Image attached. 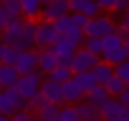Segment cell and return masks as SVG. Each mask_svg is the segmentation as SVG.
<instances>
[{
	"label": "cell",
	"instance_id": "d4e9b609",
	"mask_svg": "<svg viewBox=\"0 0 129 121\" xmlns=\"http://www.w3.org/2000/svg\"><path fill=\"white\" fill-rule=\"evenodd\" d=\"M105 89H107L109 97L113 95V99H115V97H119V95H121V93H123V91L127 89V85H125V81H121L119 77H115V75H113V77H111V79L107 81Z\"/></svg>",
	"mask_w": 129,
	"mask_h": 121
},
{
	"label": "cell",
	"instance_id": "603a6c76",
	"mask_svg": "<svg viewBox=\"0 0 129 121\" xmlns=\"http://www.w3.org/2000/svg\"><path fill=\"white\" fill-rule=\"evenodd\" d=\"M18 58H20V50H16L14 46H2V54H0V65L16 67Z\"/></svg>",
	"mask_w": 129,
	"mask_h": 121
},
{
	"label": "cell",
	"instance_id": "8fae6325",
	"mask_svg": "<svg viewBox=\"0 0 129 121\" xmlns=\"http://www.w3.org/2000/svg\"><path fill=\"white\" fill-rule=\"evenodd\" d=\"M125 105L119 101V99H109L101 109H99V115L103 121H121V113H123Z\"/></svg>",
	"mask_w": 129,
	"mask_h": 121
},
{
	"label": "cell",
	"instance_id": "836d02e7",
	"mask_svg": "<svg viewBox=\"0 0 129 121\" xmlns=\"http://www.w3.org/2000/svg\"><path fill=\"white\" fill-rule=\"evenodd\" d=\"M44 105V99H42V95L40 93H36L32 99H28V105H26V111H38L40 107Z\"/></svg>",
	"mask_w": 129,
	"mask_h": 121
},
{
	"label": "cell",
	"instance_id": "ee69618b",
	"mask_svg": "<svg viewBox=\"0 0 129 121\" xmlns=\"http://www.w3.org/2000/svg\"><path fill=\"white\" fill-rule=\"evenodd\" d=\"M93 121H103V119H101V117H97V119H93Z\"/></svg>",
	"mask_w": 129,
	"mask_h": 121
},
{
	"label": "cell",
	"instance_id": "4316f807",
	"mask_svg": "<svg viewBox=\"0 0 129 121\" xmlns=\"http://www.w3.org/2000/svg\"><path fill=\"white\" fill-rule=\"evenodd\" d=\"M62 38H67V40H69V42H73L75 46H81V44L85 42V38H87V36H85V30H83V28L71 26V28L64 32V36H62Z\"/></svg>",
	"mask_w": 129,
	"mask_h": 121
},
{
	"label": "cell",
	"instance_id": "5bb4252c",
	"mask_svg": "<svg viewBox=\"0 0 129 121\" xmlns=\"http://www.w3.org/2000/svg\"><path fill=\"white\" fill-rule=\"evenodd\" d=\"M73 81L77 83V87L81 89V93L87 97L95 87H97V81H95V77H93V73L89 71V73H79V75H73Z\"/></svg>",
	"mask_w": 129,
	"mask_h": 121
},
{
	"label": "cell",
	"instance_id": "44dd1931",
	"mask_svg": "<svg viewBox=\"0 0 129 121\" xmlns=\"http://www.w3.org/2000/svg\"><path fill=\"white\" fill-rule=\"evenodd\" d=\"M91 73H93V77H95L97 85H103V87H105V85H107V81L113 77V67L101 60V63H99V65H97Z\"/></svg>",
	"mask_w": 129,
	"mask_h": 121
},
{
	"label": "cell",
	"instance_id": "484cf974",
	"mask_svg": "<svg viewBox=\"0 0 129 121\" xmlns=\"http://www.w3.org/2000/svg\"><path fill=\"white\" fill-rule=\"evenodd\" d=\"M2 4H4V10H6L10 22L14 18H22V2L20 0H4Z\"/></svg>",
	"mask_w": 129,
	"mask_h": 121
},
{
	"label": "cell",
	"instance_id": "7dc6e473",
	"mask_svg": "<svg viewBox=\"0 0 129 121\" xmlns=\"http://www.w3.org/2000/svg\"><path fill=\"white\" fill-rule=\"evenodd\" d=\"M0 54H2V44H0Z\"/></svg>",
	"mask_w": 129,
	"mask_h": 121
},
{
	"label": "cell",
	"instance_id": "ffe728a7",
	"mask_svg": "<svg viewBox=\"0 0 129 121\" xmlns=\"http://www.w3.org/2000/svg\"><path fill=\"white\" fill-rule=\"evenodd\" d=\"M101 60L107 63V65H111V67H117V65H121V63L127 60V50H125V46H121V48L103 52V54H101Z\"/></svg>",
	"mask_w": 129,
	"mask_h": 121
},
{
	"label": "cell",
	"instance_id": "7a4b0ae2",
	"mask_svg": "<svg viewBox=\"0 0 129 121\" xmlns=\"http://www.w3.org/2000/svg\"><path fill=\"white\" fill-rule=\"evenodd\" d=\"M115 32V24L109 16H95L87 22L85 26V36H91V38H105L109 34Z\"/></svg>",
	"mask_w": 129,
	"mask_h": 121
},
{
	"label": "cell",
	"instance_id": "ba28073f",
	"mask_svg": "<svg viewBox=\"0 0 129 121\" xmlns=\"http://www.w3.org/2000/svg\"><path fill=\"white\" fill-rule=\"evenodd\" d=\"M16 71H18L20 77L38 71V50L32 48V50L20 52V58H18V63H16Z\"/></svg>",
	"mask_w": 129,
	"mask_h": 121
},
{
	"label": "cell",
	"instance_id": "2e32d148",
	"mask_svg": "<svg viewBox=\"0 0 129 121\" xmlns=\"http://www.w3.org/2000/svg\"><path fill=\"white\" fill-rule=\"evenodd\" d=\"M50 50L56 54V58H71V56H75V52L79 50V46H75L73 42H69L67 38L60 36V40H58Z\"/></svg>",
	"mask_w": 129,
	"mask_h": 121
},
{
	"label": "cell",
	"instance_id": "f6af8a7d",
	"mask_svg": "<svg viewBox=\"0 0 129 121\" xmlns=\"http://www.w3.org/2000/svg\"><path fill=\"white\" fill-rule=\"evenodd\" d=\"M125 85H127V89H129V81H125Z\"/></svg>",
	"mask_w": 129,
	"mask_h": 121
},
{
	"label": "cell",
	"instance_id": "7402d4cb",
	"mask_svg": "<svg viewBox=\"0 0 129 121\" xmlns=\"http://www.w3.org/2000/svg\"><path fill=\"white\" fill-rule=\"evenodd\" d=\"M75 109H77V113H79L81 121H93V119L101 117V115H99V109H97V107H93V105H91V103H87V101H81L79 105H75Z\"/></svg>",
	"mask_w": 129,
	"mask_h": 121
},
{
	"label": "cell",
	"instance_id": "8992f818",
	"mask_svg": "<svg viewBox=\"0 0 129 121\" xmlns=\"http://www.w3.org/2000/svg\"><path fill=\"white\" fill-rule=\"evenodd\" d=\"M24 22H26L24 18H14L12 22H8L0 34V44L2 46H14L20 40V34L24 30Z\"/></svg>",
	"mask_w": 129,
	"mask_h": 121
},
{
	"label": "cell",
	"instance_id": "d6986e66",
	"mask_svg": "<svg viewBox=\"0 0 129 121\" xmlns=\"http://www.w3.org/2000/svg\"><path fill=\"white\" fill-rule=\"evenodd\" d=\"M38 121H58L60 119V107L52 105V103H44L38 111H36Z\"/></svg>",
	"mask_w": 129,
	"mask_h": 121
},
{
	"label": "cell",
	"instance_id": "ab89813d",
	"mask_svg": "<svg viewBox=\"0 0 129 121\" xmlns=\"http://www.w3.org/2000/svg\"><path fill=\"white\" fill-rule=\"evenodd\" d=\"M121 26H125V28L129 30V10L123 14V22H121Z\"/></svg>",
	"mask_w": 129,
	"mask_h": 121
},
{
	"label": "cell",
	"instance_id": "4dcf8cb0",
	"mask_svg": "<svg viewBox=\"0 0 129 121\" xmlns=\"http://www.w3.org/2000/svg\"><path fill=\"white\" fill-rule=\"evenodd\" d=\"M58 121H81V117L73 105H64V107H60V119Z\"/></svg>",
	"mask_w": 129,
	"mask_h": 121
},
{
	"label": "cell",
	"instance_id": "8d00e7d4",
	"mask_svg": "<svg viewBox=\"0 0 129 121\" xmlns=\"http://www.w3.org/2000/svg\"><path fill=\"white\" fill-rule=\"evenodd\" d=\"M111 10H129V2L127 0H111Z\"/></svg>",
	"mask_w": 129,
	"mask_h": 121
},
{
	"label": "cell",
	"instance_id": "f546056e",
	"mask_svg": "<svg viewBox=\"0 0 129 121\" xmlns=\"http://www.w3.org/2000/svg\"><path fill=\"white\" fill-rule=\"evenodd\" d=\"M14 113H16V109L12 107V103H10L8 95H6V91H0V115L12 117Z\"/></svg>",
	"mask_w": 129,
	"mask_h": 121
},
{
	"label": "cell",
	"instance_id": "74e56055",
	"mask_svg": "<svg viewBox=\"0 0 129 121\" xmlns=\"http://www.w3.org/2000/svg\"><path fill=\"white\" fill-rule=\"evenodd\" d=\"M10 22V18H8V14H6V10H4V4L0 2V34H2V30L6 28V24Z\"/></svg>",
	"mask_w": 129,
	"mask_h": 121
},
{
	"label": "cell",
	"instance_id": "4fadbf2b",
	"mask_svg": "<svg viewBox=\"0 0 129 121\" xmlns=\"http://www.w3.org/2000/svg\"><path fill=\"white\" fill-rule=\"evenodd\" d=\"M56 67H58V58H56V54L50 48L38 50V71L42 75H50Z\"/></svg>",
	"mask_w": 129,
	"mask_h": 121
},
{
	"label": "cell",
	"instance_id": "5b68a950",
	"mask_svg": "<svg viewBox=\"0 0 129 121\" xmlns=\"http://www.w3.org/2000/svg\"><path fill=\"white\" fill-rule=\"evenodd\" d=\"M101 63V56H95L91 52H87L85 48H79L73 56V75H79V73H89L93 71L97 65Z\"/></svg>",
	"mask_w": 129,
	"mask_h": 121
},
{
	"label": "cell",
	"instance_id": "3957f363",
	"mask_svg": "<svg viewBox=\"0 0 129 121\" xmlns=\"http://www.w3.org/2000/svg\"><path fill=\"white\" fill-rule=\"evenodd\" d=\"M42 81H44L42 73H40V71H34V73H30V75H24V77L18 79V83H16V91L28 101V99H32V97L40 91Z\"/></svg>",
	"mask_w": 129,
	"mask_h": 121
},
{
	"label": "cell",
	"instance_id": "7bdbcfd3",
	"mask_svg": "<svg viewBox=\"0 0 129 121\" xmlns=\"http://www.w3.org/2000/svg\"><path fill=\"white\" fill-rule=\"evenodd\" d=\"M0 121H12V117H6V115H0Z\"/></svg>",
	"mask_w": 129,
	"mask_h": 121
},
{
	"label": "cell",
	"instance_id": "d6a6232c",
	"mask_svg": "<svg viewBox=\"0 0 129 121\" xmlns=\"http://www.w3.org/2000/svg\"><path fill=\"white\" fill-rule=\"evenodd\" d=\"M113 75H115V77H119L121 81H129V58H127L125 63H121V65L113 67Z\"/></svg>",
	"mask_w": 129,
	"mask_h": 121
},
{
	"label": "cell",
	"instance_id": "e0dca14e",
	"mask_svg": "<svg viewBox=\"0 0 129 121\" xmlns=\"http://www.w3.org/2000/svg\"><path fill=\"white\" fill-rule=\"evenodd\" d=\"M85 99H87V103H91L93 107L101 109V107H103V105H105L111 97H109V93H107V89H105L103 85H97V87H95V89H93V91H91Z\"/></svg>",
	"mask_w": 129,
	"mask_h": 121
},
{
	"label": "cell",
	"instance_id": "9a60e30c",
	"mask_svg": "<svg viewBox=\"0 0 129 121\" xmlns=\"http://www.w3.org/2000/svg\"><path fill=\"white\" fill-rule=\"evenodd\" d=\"M20 75L16 71V67H8V65H0V83L4 89H10V87H16Z\"/></svg>",
	"mask_w": 129,
	"mask_h": 121
},
{
	"label": "cell",
	"instance_id": "277c9868",
	"mask_svg": "<svg viewBox=\"0 0 129 121\" xmlns=\"http://www.w3.org/2000/svg\"><path fill=\"white\" fill-rule=\"evenodd\" d=\"M71 12L69 2L64 0H50V2H42V12H40V20L44 22H56L58 18L67 16Z\"/></svg>",
	"mask_w": 129,
	"mask_h": 121
},
{
	"label": "cell",
	"instance_id": "60d3db41",
	"mask_svg": "<svg viewBox=\"0 0 129 121\" xmlns=\"http://www.w3.org/2000/svg\"><path fill=\"white\" fill-rule=\"evenodd\" d=\"M121 121H129V107L123 109V113H121Z\"/></svg>",
	"mask_w": 129,
	"mask_h": 121
},
{
	"label": "cell",
	"instance_id": "e575fe53",
	"mask_svg": "<svg viewBox=\"0 0 129 121\" xmlns=\"http://www.w3.org/2000/svg\"><path fill=\"white\" fill-rule=\"evenodd\" d=\"M12 121H38L36 113H30V111H18L12 115Z\"/></svg>",
	"mask_w": 129,
	"mask_h": 121
},
{
	"label": "cell",
	"instance_id": "9c48e42d",
	"mask_svg": "<svg viewBox=\"0 0 129 121\" xmlns=\"http://www.w3.org/2000/svg\"><path fill=\"white\" fill-rule=\"evenodd\" d=\"M69 8H71V14H83L89 20L99 16V12H101L99 4L93 0H73V2H69Z\"/></svg>",
	"mask_w": 129,
	"mask_h": 121
},
{
	"label": "cell",
	"instance_id": "6da1fadb",
	"mask_svg": "<svg viewBox=\"0 0 129 121\" xmlns=\"http://www.w3.org/2000/svg\"><path fill=\"white\" fill-rule=\"evenodd\" d=\"M58 40H60V34L54 30V24L38 20V24H36V46L34 48L36 50H46V48H52Z\"/></svg>",
	"mask_w": 129,
	"mask_h": 121
},
{
	"label": "cell",
	"instance_id": "b9f144b4",
	"mask_svg": "<svg viewBox=\"0 0 129 121\" xmlns=\"http://www.w3.org/2000/svg\"><path fill=\"white\" fill-rule=\"evenodd\" d=\"M125 50H127V58H129V36L125 38Z\"/></svg>",
	"mask_w": 129,
	"mask_h": 121
},
{
	"label": "cell",
	"instance_id": "7c38bea8",
	"mask_svg": "<svg viewBox=\"0 0 129 121\" xmlns=\"http://www.w3.org/2000/svg\"><path fill=\"white\" fill-rule=\"evenodd\" d=\"M60 91H62V103L64 105H79L83 99H85V95L81 93V89L77 87V83L71 79V81H67L64 85H60Z\"/></svg>",
	"mask_w": 129,
	"mask_h": 121
},
{
	"label": "cell",
	"instance_id": "1f68e13d",
	"mask_svg": "<svg viewBox=\"0 0 129 121\" xmlns=\"http://www.w3.org/2000/svg\"><path fill=\"white\" fill-rule=\"evenodd\" d=\"M54 24V30L60 34V36H64V32L73 26V22H71V14H67V16H62V18H58L56 22H52Z\"/></svg>",
	"mask_w": 129,
	"mask_h": 121
},
{
	"label": "cell",
	"instance_id": "30bf717a",
	"mask_svg": "<svg viewBox=\"0 0 129 121\" xmlns=\"http://www.w3.org/2000/svg\"><path fill=\"white\" fill-rule=\"evenodd\" d=\"M38 93L42 95L44 103H52V105H58V107H60V103H62V91H60V85H56V83L44 79L42 85H40V91H38Z\"/></svg>",
	"mask_w": 129,
	"mask_h": 121
},
{
	"label": "cell",
	"instance_id": "f1b7e54d",
	"mask_svg": "<svg viewBox=\"0 0 129 121\" xmlns=\"http://www.w3.org/2000/svg\"><path fill=\"white\" fill-rule=\"evenodd\" d=\"M83 48H85L87 52L95 54V56H101V54H103V42H101V38H91V36H87L85 42H83Z\"/></svg>",
	"mask_w": 129,
	"mask_h": 121
},
{
	"label": "cell",
	"instance_id": "83f0119b",
	"mask_svg": "<svg viewBox=\"0 0 129 121\" xmlns=\"http://www.w3.org/2000/svg\"><path fill=\"white\" fill-rule=\"evenodd\" d=\"M101 42H103V52H109V50H115V48L125 46V40H123L121 36H117L115 32H113V34H109V36H105Z\"/></svg>",
	"mask_w": 129,
	"mask_h": 121
},
{
	"label": "cell",
	"instance_id": "d590c367",
	"mask_svg": "<svg viewBox=\"0 0 129 121\" xmlns=\"http://www.w3.org/2000/svg\"><path fill=\"white\" fill-rule=\"evenodd\" d=\"M71 22H73V26H77V28H83V30H85V26H87L89 18H87V16H83V14H71Z\"/></svg>",
	"mask_w": 129,
	"mask_h": 121
},
{
	"label": "cell",
	"instance_id": "ac0fdd59",
	"mask_svg": "<svg viewBox=\"0 0 129 121\" xmlns=\"http://www.w3.org/2000/svg\"><path fill=\"white\" fill-rule=\"evenodd\" d=\"M40 12H42V2H38V0H22V16H24V20H34L36 22Z\"/></svg>",
	"mask_w": 129,
	"mask_h": 121
},
{
	"label": "cell",
	"instance_id": "bcb514c9",
	"mask_svg": "<svg viewBox=\"0 0 129 121\" xmlns=\"http://www.w3.org/2000/svg\"><path fill=\"white\" fill-rule=\"evenodd\" d=\"M0 91H4V87H2V83H0Z\"/></svg>",
	"mask_w": 129,
	"mask_h": 121
},
{
	"label": "cell",
	"instance_id": "cb8c5ba5",
	"mask_svg": "<svg viewBox=\"0 0 129 121\" xmlns=\"http://www.w3.org/2000/svg\"><path fill=\"white\" fill-rule=\"evenodd\" d=\"M46 79H48V81H52V83H56V85H64L67 81H71V79H73V71H71V69L56 67L50 75H46Z\"/></svg>",
	"mask_w": 129,
	"mask_h": 121
},
{
	"label": "cell",
	"instance_id": "f35d334b",
	"mask_svg": "<svg viewBox=\"0 0 129 121\" xmlns=\"http://www.w3.org/2000/svg\"><path fill=\"white\" fill-rule=\"evenodd\" d=\"M115 34H117V36H121V38L125 40V38L129 36V30H127L125 26H115Z\"/></svg>",
	"mask_w": 129,
	"mask_h": 121
},
{
	"label": "cell",
	"instance_id": "52a82bcc",
	"mask_svg": "<svg viewBox=\"0 0 129 121\" xmlns=\"http://www.w3.org/2000/svg\"><path fill=\"white\" fill-rule=\"evenodd\" d=\"M36 24H38V20L36 22L34 20H26L24 22V30L20 34V40L14 44L16 50L24 52V50H32L36 46Z\"/></svg>",
	"mask_w": 129,
	"mask_h": 121
}]
</instances>
